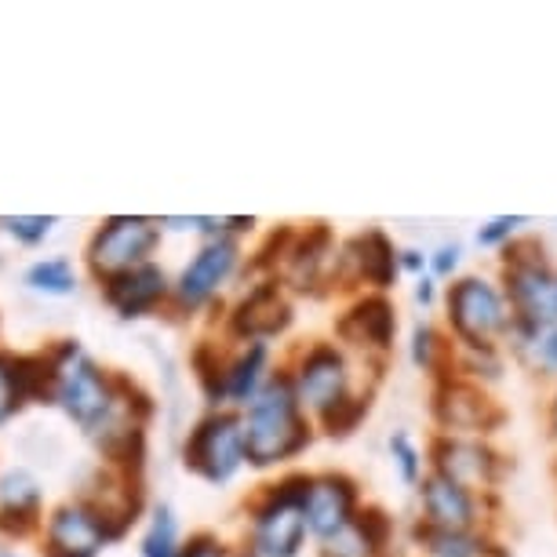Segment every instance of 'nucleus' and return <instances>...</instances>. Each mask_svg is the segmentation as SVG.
Listing matches in <instances>:
<instances>
[{"label":"nucleus","mask_w":557,"mask_h":557,"mask_svg":"<svg viewBox=\"0 0 557 557\" xmlns=\"http://www.w3.org/2000/svg\"><path fill=\"white\" fill-rule=\"evenodd\" d=\"M37 397H48V357L0 354V426Z\"/></svg>","instance_id":"obj_19"},{"label":"nucleus","mask_w":557,"mask_h":557,"mask_svg":"<svg viewBox=\"0 0 557 557\" xmlns=\"http://www.w3.org/2000/svg\"><path fill=\"white\" fill-rule=\"evenodd\" d=\"M186 467L208 485H226L245 467V437H240V416L230 408H215L190 430L183 448Z\"/></svg>","instance_id":"obj_8"},{"label":"nucleus","mask_w":557,"mask_h":557,"mask_svg":"<svg viewBox=\"0 0 557 557\" xmlns=\"http://www.w3.org/2000/svg\"><path fill=\"white\" fill-rule=\"evenodd\" d=\"M412 361L416 368H423V372L441 375V368L448 361H456V354H451V346L445 343V335H441L434 324L419 321L412 329Z\"/></svg>","instance_id":"obj_26"},{"label":"nucleus","mask_w":557,"mask_h":557,"mask_svg":"<svg viewBox=\"0 0 557 557\" xmlns=\"http://www.w3.org/2000/svg\"><path fill=\"white\" fill-rule=\"evenodd\" d=\"M237 416L240 437H245V462L256 470H270L277 462L296 459L313 441L310 416L302 412L288 372H273L267 386L256 394V401L240 408Z\"/></svg>","instance_id":"obj_3"},{"label":"nucleus","mask_w":557,"mask_h":557,"mask_svg":"<svg viewBox=\"0 0 557 557\" xmlns=\"http://www.w3.org/2000/svg\"><path fill=\"white\" fill-rule=\"evenodd\" d=\"M23 285L29 292H37V296L62 299L77 292V270H73V262L66 256H48V259L29 262L23 273Z\"/></svg>","instance_id":"obj_24"},{"label":"nucleus","mask_w":557,"mask_h":557,"mask_svg":"<svg viewBox=\"0 0 557 557\" xmlns=\"http://www.w3.org/2000/svg\"><path fill=\"white\" fill-rule=\"evenodd\" d=\"M117 529L84 499L62 503L45 521V557H99Z\"/></svg>","instance_id":"obj_12"},{"label":"nucleus","mask_w":557,"mask_h":557,"mask_svg":"<svg viewBox=\"0 0 557 557\" xmlns=\"http://www.w3.org/2000/svg\"><path fill=\"white\" fill-rule=\"evenodd\" d=\"M310 474H288L277 485H270L248 510V550L262 557H299L307 546V499Z\"/></svg>","instance_id":"obj_4"},{"label":"nucleus","mask_w":557,"mask_h":557,"mask_svg":"<svg viewBox=\"0 0 557 557\" xmlns=\"http://www.w3.org/2000/svg\"><path fill=\"white\" fill-rule=\"evenodd\" d=\"M397 267H401V270H408V273H419V277H423L426 256H423V251H416V248H408V251H397Z\"/></svg>","instance_id":"obj_33"},{"label":"nucleus","mask_w":557,"mask_h":557,"mask_svg":"<svg viewBox=\"0 0 557 557\" xmlns=\"http://www.w3.org/2000/svg\"><path fill=\"white\" fill-rule=\"evenodd\" d=\"M288 324H292V307L281 285H273V281L248 292V299L234 313V332L245 343H267L273 335L285 332Z\"/></svg>","instance_id":"obj_20"},{"label":"nucleus","mask_w":557,"mask_h":557,"mask_svg":"<svg viewBox=\"0 0 557 557\" xmlns=\"http://www.w3.org/2000/svg\"><path fill=\"white\" fill-rule=\"evenodd\" d=\"M459 259H462V248L459 245H441L434 256H426V262H430V277L434 281H445V277H451V273L459 270Z\"/></svg>","instance_id":"obj_31"},{"label":"nucleus","mask_w":557,"mask_h":557,"mask_svg":"<svg viewBox=\"0 0 557 557\" xmlns=\"http://www.w3.org/2000/svg\"><path fill=\"white\" fill-rule=\"evenodd\" d=\"M412 540L423 546L426 557H510L496 540H488L485 532H441L416 524Z\"/></svg>","instance_id":"obj_23"},{"label":"nucleus","mask_w":557,"mask_h":557,"mask_svg":"<svg viewBox=\"0 0 557 557\" xmlns=\"http://www.w3.org/2000/svg\"><path fill=\"white\" fill-rule=\"evenodd\" d=\"M40 507H45V488L26 467L0 474V532H29L40 521Z\"/></svg>","instance_id":"obj_22"},{"label":"nucleus","mask_w":557,"mask_h":557,"mask_svg":"<svg viewBox=\"0 0 557 557\" xmlns=\"http://www.w3.org/2000/svg\"><path fill=\"white\" fill-rule=\"evenodd\" d=\"M430 470L448 481H456L474 496H485L503 481L507 462L485 437H451L437 434L430 445Z\"/></svg>","instance_id":"obj_11"},{"label":"nucleus","mask_w":557,"mask_h":557,"mask_svg":"<svg viewBox=\"0 0 557 557\" xmlns=\"http://www.w3.org/2000/svg\"><path fill=\"white\" fill-rule=\"evenodd\" d=\"M335 332H339L343 343L357 346V350L386 354L394 346V335H397V310H394V302L383 296V292H380V296H361L339 318Z\"/></svg>","instance_id":"obj_18"},{"label":"nucleus","mask_w":557,"mask_h":557,"mask_svg":"<svg viewBox=\"0 0 557 557\" xmlns=\"http://www.w3.org/2000/svg\"><path fill=\"white\" fill-rule=\"evenodd\" d=\"M397 248L383 230H368V234L350 237L335 256V273L343 285H375L386 292L397 281Z\"/></svg>","instance_id":"obj_15"},{"label":"nucleus","mask_w":557,"mask_h":557,"mask_svg":"<svg viewBox=\"0 0 557 557\" xmlns=\"http://www.w3.org/2000/svg\"><path fill=\"white\" fill-rule=\"evenodd\" d=\"M178 557H234V550L223 540H215V535H197V540L183 543Z\"/></svg>","instance_id":"obj_32"},{"label":"nucleus","mask_w":557,"mask_h":557,"mask_svg":"<svg viewBox=\"0 0 557 557\" xmlns=\"http://www.w3.org/2000/svg\"><path fill=\"white\" fill-rule=\"evenodd\" d=\"M524 223H529L524 215H496V219H488V223L478 230V245L481 248H503V245H510L513 234H518V226H524Z\"/></svg>","instance_id":"obj_29"},{"label":"nucleus","mask_w":557,"mask_h":557,"mask_svg":"<svg viewBox=\"0 0 557 557\" xmlns=\"http://www.w3.org/2000/svg\"><path fill=\"white\" fill-rule=\"evenodd\" d=\"M55 226H59L55 215H0V230H4L15 245H26V248L45 245Z\"/></svg>","instance_id":"obj_27"},{"label":"nucleus","mask_w":557,"mask_h":557,"mask_svg":"<svg viewBox=\"0 0 557 557\" xmlns=\"http://www.w3.org/2000/svg\"><path fill=\"white\" fill-rule=\"evenodd\" d=\"M550 474H554V485H557V459H554V467H550Z\"/></svg>","instance_id":"obj_38"},{"label":"nucleus","mask_w":557,"mask_h":557,"mask_svg":"<svg viewBox=\"0 0 557 557\" xmlns=\"http://www.w3.org/2000/svg\"><path fill=\"white\" fill-rule=\"evenodd\" d=\"M416 488H419V507H423V521L419 524H426V529L474 532L481 524V496L456 485V481L426 470Z\"/></svg>","instance_id":"obj_16"},{"label":"nucleus","mask_w":557,"mask_h":557,"mask_svg":"<svg viewBox=\"0 0 557 557\" xmlns=\"http://www.w3.org/2000/svg\"><path fill=\"white\" fill-rule=\"evenodd\" d=\"M240 270V245L237 237L219 234L208 237L201 248L194 251V259L175 273L172 281V307L183 313H194L208 307L219 292H223L234 273Z\"/></svg>","instance_id":"obj_9"},{"label":"nucleus","mask_w":557,"mask_h":557,"mask_svg":"<svg viewBox=\"0 0 557 557\" xmlns=\"http://www.w3.org/2000/svg\"><path fill=\"white\" fill-rule=\"evenodd\" d=\"M0 557H23V554H15V550H0Z\"/></svg>","instance_id":"obj_37"},{"label":"nucleus","mask_w":557,"mask_h":557,"mask_svg":"<svg viewBox=\"0 0 557 557\" xmlns=\"http://www.w3.org/2000/svg\"><path fill=\"white\" fill-rule=\"evenodd\" d=\"M445 310L462 350H499V339H507L510 332V307L503 299V288L481 273L451 281Z\"/></svg>","instance_id":"obj_5"},{"label":"nucleus","mask_w":557,"mask_h":557,"mask_svg":"<svg viewBox=\"0 0 557 557\" xmlns=\"http://www.w3.org/2000/svg\"><path fill=\"white\" fill-rule=\"evenodd\" d=\"M434 299H437V281L430 277V273H423V277L416 281V302H423V307H430Z\"/></svg>","instance_id":"obj_34"},{"label":"nucleus","mask_w":557,"mask_h":557,"mask_svg":"<svg viewBox=\"0 0 557 557\" xmlns=\"http://www.w3.org/2000/svg\"><path fill=\"white\" fill-rule=\"evenodd\" d=\"M503 299L510 307L507 339L529 354L535 339L557 324V267L540 237H513L503 245Z\"/></svg>","instance_id":"obj_2"},{"label":"nucleus","mask_w":557,"mask_h":557,"mask_svg":"<svg viewBox=\"0 0 557 557\" xmlns=\"http://www.w3.org/2000/svg\"><path fill=\"white\" fill-rule=\"evenodd\" d=\"M234 557H262V554H256V550H248V546H240V550H234Z\"/></svg>","instance_id":"obj_36"},{"label":"nucleus","mask_w":557,"mask_h":557,"mask_svg":"<svg viewBox=\"0 0 557 557\" xmlns=\"http://www.w3.org/2000/svg\"><path fill=\"white\" fill-rule=\"evenodd\" d=\"M430 412H434V423L451 437H485L507 423V412L478 383L462 380V375L437 380Z\"/></svg>","instance_id":"obj_10"},{"label":"nucleus","mask_w":557,"mask_h":557,"mask_svg":"<svg viewBox=\"0 0 557 557\" xmlns=\"http://www.w3.org/2000/svg\"><path fill=\"white\" fill-rule=\"evenodd\" d=\"M48 397L73 426L96 437L110 456L128 451L132 437H139L143 423L135 419L139 401H132L128 386L77 343H62L48 357Z\"/></svg>","instance_id":"obj_1"},{"label":"nucleus","mask_w":557,"mask_h":557,"mask_svg":"<svg viewBox=\"0 0 557 557\" xmlns=\"http://www.w3.org/2000/svg\"><path fill=\"white\" fill-rule=\"evenodd\" d=\"M550 434L557 437V394H554V401H550Z\"/></svg>","instance_id":"obj_35"},{"label":"nucleus","mask_w":557,"mask_h":557,"mask_svg":"<svg viewBox=\"0 0 557 557\" xmlns=\"http://www.w3.org/2000/svg\"><path fill=\"white\" fill-rule=\"evenodd\" d=\"M139 554L143 557H178L183 554V540H178V521H175L172 507L153 510L150 524H146Z\"/></svg>","instance_id":"obj_25"},{"label":"nucleus","mask_w":557,"mask_h":557,"mask_svg":"<svg viewBox=\"0 0 557 557\" xmlns=\"http://www.w3.org/2000/svg\"><path fill=\"white\" fill-rule=\"evenodd\" d=\"M102 299L110 302L113 313H121L124 321L132 318H146L153 313L161 302L172 299V277L161 262H143L128 273H117V277L102 281Z\"/></svg>","instance_id":"obj_17"},{"label":"nucleus","mask_w":557,"mask_h":557,"mask_svg":"<svg viewBox=\"0 0 557 557\" xmlns=\"http://www.w3.org/2000/svg\"><path fill=\"white\" fill-rule=\"evenodd\" d=\"M529 357H532V364L540 368L543 375H557V324H554V329H546L540 339H535Z\"/></svg>","instance_id":"obj_30"},{"label":"nucleus","mask_w":557,"mask_h":557,"mask_svg":"<svg viewBox=\"0 0 557 557\" xmlns=\"http://www.w3.org/2000/svg\"><path fill=\"white\" fill-rule=\"evenodd\" d=\"M270 346L267 343H245L230 361H219L215 372H208V394L215 405H230V412H240L256 401V394L270 380Z\"/></svg>","instance_id":"obj_13"},{"label":"nucleus","mask_w":557,"mask_h":557,"mask_svg":"<svg viewBox=\"0 0 557 557\" xmlns=\"http://www.w3.org/2000/svg\"><path fill=\"white\" fill-rule=\"evenodd\" d=\"M288 380L296 386V397L302 412L329 419L335 408L350 401V361L335 343H313L307 350H299L296 364L288 368Z\"/></svg>","instance_id":"obj_7"},{"label":"nucleus","mask_w":557,"mask_h":557,"mask_svg":"<svg viewBox=\"0 0 557 557\" xmlns=\"http://www.w3.org/2000/svg\"><path fill=\"white\" fill-rule=\"evenodd\" d=\"M394 535V521L380 507H361L357 518L329 540H321V557H383Z\"/></svg>","instance_id":"obj_21"},{"label":"nucleus","mask_w":557,"mask_h":557,"mask_svg":"<svg viewBox=\"0 0 557 557\" xmlns=\"http://www.w3.org/2000/svg\"><path fill=\"white\" fill-rule=\"evenodd\" d=\"M357 510H361V492H357V481L346 474H310L307 485V499H302V513H307V532L313 540H329L339 529H346Z\"/></svg>","instance_id":"obj_14"},{"label":"nucleus","mask_w":557,"mask_h":557,"mask_svg":"<svg viewBox=\"0 0 557 557\" xmlns=\"http://www.w3.org/2000/svg\"><path fill=\"white\" fill-rule=\"evenodd\" d=\"M391 459H394V467H397V474H401L405 485H419V481H423V462L426 459L405 430H397V434L391 437Z\"/></svg>","instance_id":"obj_28"},{"label":"nucleus","mask_w":557,"mask_h":557,"mask_svg":"<svg viewBox=\"0 0 557 557\" xmlns=\"http://www.w3.org/2000/svg\"><path fill=\"white\" fill-rule=\"evenodd\" d=\"M161 245V226L150 215H110L88 240V270L96 281H110L143 262H153Z\"/></svg>","instance_id":"obj_6"}]
</instances>
